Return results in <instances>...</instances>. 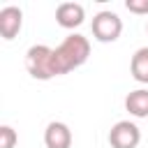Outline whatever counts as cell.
Here are the masks:
<instances>
[{"mask_svg":"<svg viewBox=\"0 0 148 148\" xmlns=\"http://www.w3.org/2000/svg\"><path fill=\"white\" fill-rule=\"evenodd\" d=\"M90 56V42L88 37L79 35V32H72L67 35L56 49H53V60H56V72L58 76L62 74H69L72 69L81 67Z\"/></svg>","mask_w":148,"mask_h":148,"instance_id":"1","label":"cell"},{"mask_svg":"<svg viewBox=\"0 0 148 148\" xmlns=\"http://www.w3.org/2000/svg\"><path fill=\"white\" fill-rule=\"evenodd\" d=\"M25 69L37 81H49V79L58 76L56 60H53V49L46 46V44H32L25 51Z\"/></svg>","mask_w":148,"mask_h":148,"instance_id":"2","label":"cell"},{"mask_svg":"<svg viewBox=\"0 0 148 148\" xmlns=\"http://www.w3.org/2000/svg\"><path fill=\"white\" fill-rule=\"evenodd\" d=\"M90 28H92V37H95L97 42L111 44V42H116V39L120 37V32H123V18H120L116 12H111V9H102V12H97V14L92 16Z\"/></svg>","mask_w":148,"mask_h":148,"instance_id":"3","label":"cell"},{"mask_svg":"<svg viewBox=\"0 0 148 148\" xmlns=\"http://www.w3.org/2000/svg\"><path fill=\"white\" fill-rule=\"evenodd\" d=\"M109 143L111 148H136L141 143V130L132 120H118L109 130Z\"/></svg>","mask_w":148,"mask_h":148,"instance_id":"4","label":"cell"},{"mask_svg":"<svg viewBox=\"0 0 148 148\" xmlns=\"http://www.w3.org/2000/svg\"><path fill=\"white\" fill-rule=\"evenodd\" d=\"M83 18H86V9L79 2H60L56 7V23L65 30L79 28L83 23Z\"/></svg>","mask_w":148,"mask_h":148,"instance_id":"5","label":"cell"},{"mask_svg":"<svg viewBox=\"0 0 148 148\" xmlns=\"http://www.w3.org/2000/svg\"><path fill=\"white\" fill-rule=\"evenodd\" d=\"M23 28V12L16 5H7L0 9V35L2 39H14Z\"/></svg>","mask_w":148,"mask_h":148,"instance_id":"6","label":"cell"},{"mask_svg":"<svg viewBox=\"0 0 148 148\" xmlns=\"http://www.w3.org/2000/svg\"><path fill=\"white\" fill-rule=\"evenodd\" d=\"M44 146L46 148H72V130L67 123L53 120L44 130Z\"/></svg>","mask_w":148,"mask_h":148,"instance_id":"7","label":"cell"},{"mask_svg":"<svg viewBox=\"0 0 148 148\" xmlns=\"http://www.w3.org/2000/svg\"><path fill=\"white\" fill-rule=\"evenodd\" d=\"M125 111L134 118H148V88H136L125 97Z\"/></svg>","mask_w":148,"mask_h":148,"instance_id":"8","label":"cell"},{"mask_svg":"<svg viewBox=\"0 0 148 148\" xmlns=\"http://www.w3.org/2000/svg\"><path fill=\"white\" fill-rule=\"evenodd\" d=\"M130 72H132L134 81L148 83V46H141L134 51V56L130 60Z\"/></svg>","mask_w":148,"mask_h":148,"instance_id":"9","label":"cell"},{"mask_svg":"<svg viewBox=\"0 0 148 148\" xmlns=\"http://www.w3.org/2000/svg\"><path fill=\"white\" fill-rule=\"evenodd\" d=\"M16 141H18L16 130L9 127V125H2V127H0V148H14Z\"/></svg>","mask_w":148,"mask_h":148,"instance_id":"10","label":"cell"},{"mask_svg":"<svg viewBox=\"0 0 148 148\" xmlns=\"http://www.w3.org/2000/svg\"><path fill=\"white\" fill-rule=\"evenodd\" d=\"M125 7L132 14H148V0H125Z\"/></svg>","mask_w":148,"mask_h":148,"instance_id":"11","label":"cell"},{"mask_svg":"<svg viewBox=\"0 0 148 148\" xmlns=\"http://www.w3.org/2000/svg\"><path fill=\"white\" fill-rule=\"evenodd\" d=\"M146 32H148V23H146Z\"/></svg>","mask_w":148,"mask_h":148,"instance_id":"12","label":"cell"}]
</instances>
